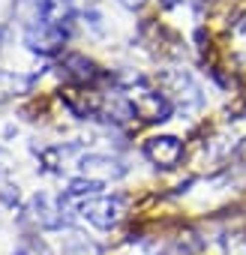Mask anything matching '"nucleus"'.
Listing matches in <instances>:
<instances>
[{
  "instance_id": "obj_8",
  "label": "nucleus",
  "mask_w": 246,
  "mask_h": 255,
  "mask_svg": "<svg viewBox=\"0 0 246 255\" xmlns=\"http://www.w3.org/2000/svg\"><path fill=\"white\" fill-rule=\"evenodd\" d=\"M57 69H60V78L75 84V87H90V84H96L102 78V69L84 54H63Z\"/></svg>"
},
{
  "instance_id": "obj_9",
  "label": "nucleus",
  "mask_w": 246,
  "mask_h": 255,
  "mask_svg": "<svg viewBox=\"0 0 246 255\" xmlns=\"http://www.w3.org/2000/svg\"><path fill=\"white\" fill-rule=\"evenodd\" d=\"M144 159L156 168H174L183 159V141L177 135H153L144 141Z\"/></svg>"
},
{
  "instance_id": "obj_6",
  "label": "nucleus",
  "mask_w": 246,
  "mask_h": 255,
  "mask_svg": "<svg viewBox=\"0 0 246 255\" xmlns=\"http://www.w3.org/2000/svg\"><path fill=\"white\" fill-rule=\"evenodd\" d=\"M63 42H66V36H63L60 30H54L51 24H45V21L39 18V12L24 24V45H27L30 51H36V54L51 57V54H57V51L63 48Z\"/></svg>"
},
{
  "instance_id": "obj_1",
  "label": "nucleus",
  "mask_w": 246,
  "mask_h": 255,
  "mask_svg": "<svg viewBox=\"0 0 246 255\" xmlns=\"http://www.w3.org/2000/svg\"><path fill=\"white\" fill-rule=\"evenodd\" d=\"M114 84L120 87L123 99H126L132 120L138 117L141 123H165V120L174 114V105H171V99L162 93V87H159V84H150V81L141 78V75L117 78Z\"/></svg>"
},
{
  "instance_id": "obj_5",
  "label": "nucleus",
  "mask_w": 246,
  "mask_h": 255,
  "mask_svg": "<svg viewBox=\"0 0 246 255\" xmlns=\"http://www.w3.org/2000/svg\"><path fill=\"white\" fill-rule=\"evenodd\" d=\"M159 87L171 99L174 111H195V108H201V87H198V81L189 72L168 69V72L159 75Z\"/></svg>"
},
{
  "instance_id": "obj_15",
  "label": "nucleus",
  "mask_w": 246,
  "mask_h": 255,
  "mask_svg": "<svg viewBox=\"0 0 246 255\" xmlns=\"http://www.w3.org/2000/svg\"><path fill=\"white\" fill-rule=\"evenodd\" d=\"M78 3H81V0H78ZM87 3H93V0H87Z\"/></svg>"
},
{
  "instance_id": "obj_11",
  "label": "nucleus",
  "mask_w": 246,
  "mask_h": 255,
  "mask_svg": "<svg viewBox=\"0 0 246 255\" xmlns=\"http://www.w3.org/2000/svg\"><path fill=\"white\" fill-rule=\"evenodd\" d=\"M63 255H102V252H99V246H96L87 234L69 231V234L63 237Z\"/></svg>"
},
{
  "instance_id": "obj_14",
  "label": "nucleus",
  "mask_w": 246,
  "mask_h": 255,
  "mask_svg": "<svg viewBox=\"0 0 246 255\" xmlns=\"http://www.w3.org/2000/svg\"><path fill=\"white\" fill-rule=\"evenodd\" d=\"M117 3H120V6H126V9H141L147 0H117Z\"/></svg>"
},
{
  "instance_id": "obj_7",
  "label": "nucleus",
  "mask_w": 246,
  "mask_h": 255,
  "mask_svg": "<svg viewBox=\"0 0 246 255\" xmlns=\"http://www.w3.org/2000/svg\"><path fill=\"white\" fill-rule=\"evenodd\" d=\"M36 12L45 24H51L54 30H60L69 39V33L75 27V18H78V0H39Z\"/></svg>"
},
{
  "instance_id": "obj_2",
  "label": "nucleus",
  "mask_w": 246,
  "mask_h": 255,
  "mask_svg": "<svg viewBox=\"0 0 246 255\" xmlns=\"http://www.w3.org/2000/svg\"><path fill=\"white\" fill-rule=\"evenodd\" d=\"M63 198V195H60ZM63 207L66 213L72 216V222H84L96 231H111L117 228V222L123 219V213H126V198H123L120 192H93V195H84V198H63Z\"/></svg>"
},
{
  "instance_id": "obj_3",
  "label": "nucleus",
  "mask_w": 246,
  "mask_h": 255,
  "mask_svg": "<svg viewBox=\"0 0 246 255\" xmlns=\"http://www.w3.org/2000/svg\"><path fill=\"white\" fill-rule=\"evenodd\" d=\"M18 222L24 228H30L33 234H39V231H60V228H66L72 222V216L66 213L60 195L36 192L18 207Z\"/></svg>"
},
{
  "instance_id": "obj_10",
  "label": "nucleus",
  "mask_w": 246,
  "mask_h": 255,
  "mask_svg": "<svg viewBox=\"0 0 246 255\" xmlns=\"http://www.w3.org/2000/svg\"><path fill=\"white\" fill-rule=\"evenodd\" d=\"M30 87H33V78L30 75L15 72V69H0V102L15 99V96H24Z\"/></svg>"
},
{
  "instance_id": "obj_13",
  "label": "nucleus",
  "mask_w": 246,
  "mask_h": 255,
  "mask_svg": "<svg viewBox=\"0 0 246 255\" xmlns=\"http://www.w3.org/2000/svg\"><path fill=\"white\" fill-rule=\"evenodd\" d=\"M0 204L21 207V192H18V183L9 177V171H0Z\"/></svg>"
},
{
  "instance_id": "obj_4",
  "label": "nucleus",
  "mask_w": 246,
  "mask_h": 255,
  "mask_svg": "<svg viewBox=\"0 0 246 255\" xmlns=\"http://www.w3.org/2000/svg\"><path fill=\"white\" fill-rule=\"evenodd\" d=\"M126 174V162L114 153H102V150H87L81 147L78 159H75V171H72V180L81 177V180H96V183H114Z\"/></svg>"
},
{
  "instance_id": "obj_12",
  "label": "nucleus",
  "mask_w": 246,
  "mask_h": 255,
  "mask_svg": "<svg viewBox=\"0 0 246 255\" xmlns=\"http://www.w3.org/2000/svg\"><path fill=\"white\" fill-rule=\"evenodd\" d=\"M12 255H54V249L48 246L45 237H39V234H24V237L18 240V246H15Z\"/></svg>"
}]
</instances>
